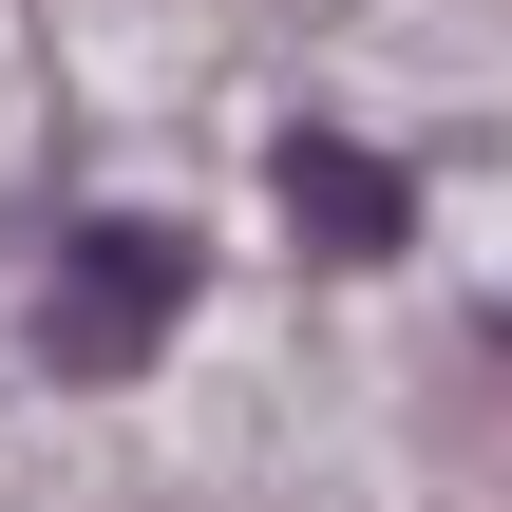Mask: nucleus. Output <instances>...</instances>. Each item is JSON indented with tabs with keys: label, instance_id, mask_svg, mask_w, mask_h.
Returning <instances> with one entry per match:
<instances>
[{
	"label": "nucleus",
	"instance_id": "1",
	"mask_svg": "<svg viewBox=\"0 0 512 512\" xmlns=\"http://www.w3.org/2000/svg\"><path fill=\"white\" fill-rule=\"evenodd\" d=\"M171 304H190V247L133 228V209H95V228L57 247V323H38V361H57V380H133V361L171 342Z\"/></svg>",
	"mask_w": 512,
	"mask_h": 512
},
{
	"label": "nucleus",
	"instance_id": "2",
	"mask_svg": "<svg viewBox=\"0 0 512 512\" xmlns=\"http://www.w3.org/2000/svg\"><path fill=\"white\" fill-rule=\"evenodd\" d=\"M285 209H304V247H342V266H380V247H399V171H380V152H342V133H285Z\"/></svg>",
	"mask_w": 512,
	"mask_h": 512
}]
</instances>
